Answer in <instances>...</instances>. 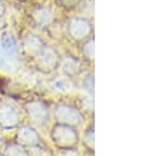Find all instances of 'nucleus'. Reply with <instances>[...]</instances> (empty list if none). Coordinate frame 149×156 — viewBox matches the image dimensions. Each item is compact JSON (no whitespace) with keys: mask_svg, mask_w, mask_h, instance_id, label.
<instances>
[{"mask_svg":"<svg viewBox=\"0 0 149 156\" xmlns=\"http://www.w3.org/2000/svg\"><path fill=\"white\" fill-rule=\"evenodd\" d=\"M53 146L62 152L75 151L81 143V135L77 127L54 123L49 132Z\"/></svg>","mask_w":149,"mask_h":156,"instance_id":"1","label":"nucleus"},{"mask_svg":"<svg viewBox=\"0 0 149 156\" xmlns=\"http://www.w3.org/2000/svg\"><path fill=\"white\" fill-rule=\"evenodd\" d=\"M24 108L30 124L37 128H45L49 126L52 119L50 105L42 98H30L24 102Z\"/></svg>","mask_w":149,"mask_h":156,"instance_id":"2","label":"nucleus"},{"mask_svg":"<svg viewBox=\"0 0 149 156\" xmlns=\"http://www.w3.org/2000/svg\"><path fill=\"white\" fill-rule=\"evenodd\" d=\"M52 116L54 119V123L73 126L77 128L83 123L85 119V115L81 111V108L70 102H66V101H58L54 105L52 108Z\"/></svg>","mask_w":149,"mask_h":156,"instance_id":"3","label":"nucleus"},{"mask_svg":"<svg viewBox=\"0 0 149 156\" xmlns=\"http://www.w3.org/2000/svg\"><path fill=\"white\" fill-rule=\"evenodd\" d=\"M66 36L74 42H83L94 37L92 21L86 16H73L66 24Z\"/></svg>","mask_w":149,"mask_h":156,"instance_id":"4","label":"nucleus"},{"mask_svg":"<svg viewBox=\"0 0 149 156\" xmlns=\"http://www.w3.org/2000/svg\"><path fill=\"white\" fill-rule=\"evenodd\" d=\"M34 60V68L42 74H52L60 68L61 53L56 46L46 44L41 52L37 54Z\"/></svg>","mask_w":149,"mask_h":156,"instance_id":"5","label":"nucleus"},{"mask_svg":"<svg viewBox=\"0 0 149 156\" xmlns=\"http://www.w3.org/2000/svg\"><path fill=\"white\" fill-rule=\"evenodd\" d=\"M15 142L20 146L25 147L26 150H38L41 147H45L44 139L40 134L37 127H34L30 123H21L16 128L15 132Z\"/></svg>","mask_w":149,"mask_h":156,"instance_id":"6","label":"nucleus"},{"mask_svg":"<svg viewBox=\"0 0 149 156\" xmlns=\"http://www.w3.org/2000/svg\"><path fill=\"white\" fill-rule=\"evenodd\" d=\"M21 111L9 101H0V128L5 131L16 130L21 124Z\"/></svg>","mask_w":149,"mask_h":156,"instance_id":"7","label":"nucleus"},{"mask_svg":"<svg viewBox=\"0 0 149 156\" xmlns=\"http://www.w3.org/2000/svg\"><path fill=\"white\" fill-rule=\"evenodd\" d=\"M29 20L36 29L45 30L53 25L54 20H56V13L50 5L36 4L32 7L29 12Z\"/></svg>","mask_w":149,"mask_h":156,"instance_id":"8","label":"nucleus"},{"mask_svg":"<svg viewBox=\"0 0 149 156\" xmlns=\"http://www.w3.org/2000/svg\"><path fill=\"white\" fill-rule=\"evenodd\" d=\"M64 77L66 78H75L83 72V60L79 58L75 54L66 52L61 54L60 68Z\"/></svg>","mask_w":149,"mask_h":156,"instance_id":"9","label":"nucleus"},{"mask_svg":"<svg viewBox=\"0 0 149 156\" xmlns=\"http://www.w3.org/2000/svg\"><path fill=\"white\" fill-rule=\"evenodd\" d=\"M46 45L45 40L40 34L37 33H26L20 41V52H23L25 56L30 58H34L38 53L41 52V49Z\"/></svg>","mask_w":149,"mask_h":156,"instance_id":"10","label":"nucleus"},{"mask_svg":"<svg viewBox=\"0 0 149 156\" xmlns=\"http://www.w3.org/2000/svg\"><path fill=\"white\" fill-rule=\"evenodd\" d=\"M0 46H2L3 53L7 57L15 58L20 53V44H19L17 38L13 36V33H11L9 30H4L0 36Z\"/></svg>","mask_w":149,"mask_h":156,"instance_id":"11","label":"nucleus"},{"mask_svg":"<svg viewBox=\"0 0 149 156\" xmlns=\"http://www.w3.org/2000/svg\"><path fill=\"white\" fill-rule=\"evenodd\" d=\"M0 156H30V151L20 146L15 140H9V142H4Z\"/></svg>","mask_w":149,"mask_h":156,"instance_id":"12","label":"nucleus"},{"mask_svg":"<svg viewBox=\"0 0 149 156\" xmlns=\"http://www.w3.org/2000/svg\"><path fill=\"white\" fill-rule=\"evenodd\" d=\"M79 49L82 54V60L88 61V62L94 61V56H95V40H94V37L81 42Z\"/></svg>","mask_w":149,"mask_h":156,"instance_id":"13","label":"nucleus"},{"mask_svg":"<svg viewBox=\"0 0 149 156\" xmlns=\"http://www.w3.org/2000/svg\"><path fill=\"white\" fill-rule=\"evenodd\" d=\"M81 142L83 143V146L86 148V151L88 152H94V144H95V136H94V126H90L86 128L83 132V138L81 139Z\"/></svg>","mask_w":149,"mask_h":156,"instance_id":"14","label":"nucleus"},{"mask_svg":"<svg viewBox=\"0 0 149 156\" xmlns=\"http://www.w3.org/2000/svg\"><path fill=\"white\" fill-rule=\"evenodd\" d=\"M82 89L88 97H94V73H86L82 78Z\"/></svg>","mask_w":149,"mask_h":156,"instance_id":"15","label":"nucleus"},{"mask_svg":"<svg viewBox=\"0 0 149 156\" xmlns=\"http://www.w3.org/2000/svg\"><path fill=\"white\" fill-rule=\"evenodd\" d=\"M52 86L54 90L57 91H68L70 89V82H69V78L66 77H58V78H54V80L52 81Z\"/></svg>","mask_w":149,"mask_h":156,"instance_id":"16","label":"nucleus"},{"mask_svg":"<svg viewBox=\"0 0 149 156\" xmlns=\"http://www.w3.org/2000/svg\"><path fill=\"white\" fill-rule=\"evenodd\" d=\"M56 3L65 9H73L81 4L82 0H56Z\"/></svg>","mask_w":149,"mask_h":156,"instance_id":"17","label":"nucleus"},{"mask_svg":"<svg viewBox=\"0 0 149 156\" xmlns=\"http://www.w3.org/2000/svg\"><path fill=\"white\" fill-rule=\"evenodd\" d=\"M7 15V4L4 0H0V19H3Z\"/></svg>","mask_w":149,"mask_h":156,"instance_id":"18","label":"nucleus"},{"mask_svg":"<svg viewBox=\"0 0 149 156\" xmlns=\"http://www.w3.org/2000/svg\"><path fill=\"white\" fill-rule=\"evenodd\" d=\"M3 146H4V139H3V136H2V135H0V154H2Z\"/></svg>","mask_w":149,"mask_h":156,"instance_id":"19","label":"nucleus"},{"mask_svg":"<svg viewBox=\"0 0 149 156\" xmlns=\"http://www.w3.org/2000/svg\"><path fill=\"white\" fill-rule=\"evenodd\" d=\"M4 64H5V60H4V57H3L2 52H0V66H3Z\"/></svg>","mask_w":149,"mask_h":156,"instance_id":"20","label":"nucleus"},{"mask_svg":"<svg viewBox=\"0 0 149 156\" xmlns=\"http://www.w3.org/2000/svg\"><path fill=\"white\" fill-rule=\"evenodd\" d=\"M83 156H94V152H88V151H86V154Z\"/></svg>","mask_w":149,"mask_h":156,"instance_id":"21","label":"nucleus"},{"mask_svg":"<svg viewBox=\"0 0 149 156\" xmlns=\"http://www.w3.org/2000/svg\"><path fill=\"white\" fill-rule=\"evenodd\" d=\"M20 2H23V3H29L30 0H20Z\"/></svg>","mask_w":149,"mask_h":156,"instance_id":"22","label":"nucleus"}]
</instances>
